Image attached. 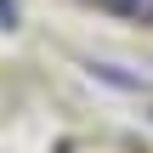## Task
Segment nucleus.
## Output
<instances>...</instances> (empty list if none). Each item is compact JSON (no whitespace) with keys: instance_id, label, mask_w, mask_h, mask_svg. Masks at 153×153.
<instances>
[{"instance_id":"nucleus-1","label":"nucleus","mask_w":153,"mask_h":153,"mask_svg":"<svg viewBox=\"0 0 153 153\" xmlns=\"http://www.w3.org/2000/svg\"><path fill=\"white\" fill-rule=\"evenodd\" d=\"M102 11H119V17H136V23H153V0H97Z\"/></svg>"}]
</instances>
